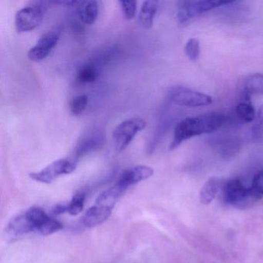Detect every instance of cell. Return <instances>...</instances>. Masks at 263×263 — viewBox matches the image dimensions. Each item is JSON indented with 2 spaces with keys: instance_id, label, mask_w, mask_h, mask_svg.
Here are the masks:
<instances>
[{
  "instance_id": "6da1fadb",
  "label": "cell",
  "mask_w": 263,
  "mask_h": 263,
  "mask_svg": "<svg viewBox=\"0 0 263 263\" xmlns=\"http://www.w3.org/2000/svg\"><path fill=\"white\" fill-rule=\"evenodd\" d=\"M224 121L226 117L218 113L206 114L184 118L175 126L173 140L169 149L175 150L184 141L193 137L213 133L224 124Z\"/></svg>"
},
{
  "instance_id": "7a4b0ae2",
  "label": "cell",
  "mask_w": 263,
  "mask_h": 263,
  "mask_svg": "<svg viewBox=\"0 0 263 263\" xmlns=\"http://www.w3.org/2000/svg\"><path fill=\"white\" fill-rule=\"evenodd\" d=\"M47 218V212L40 207H31L13 218L7 226L10 238H19L30 232L37 233Z\"/></svg>"
},
{
  "instance_id": "3957f363",
  "label": "cell",
  "mask_w": 263,
  "mask_h": 263,
  "mask_svg": "<svg viewBox=\"0 0 263 263\" xmlns=\"http://www.w3.org/2000/svg\"><path fill=\"white\" fill-rule=\"evenodd\" d=\"M50 2L32 1L15 15V27L19 33L33 31L44 21Z\"/></svg>"
},
{
  "instance_id": "277c9868",
  "label": "cell",
  "mask_w": 263,
  "mask_h": 263,
  "mask_svg": "<svg viewBox=\"0 0 263 263\" xmlns=\"http://www.w3.org/2000/svg\"><path fill=\"white\" fill-rule=\"evenodd\" d=\"M221 189L224 201L237 209H248L258 201L250 187H246L238 178H232L226 181Z\"/></svg>"
},
{
  "instance_id": "5b68a950",
  "label": "cell",
  "mask_w": 263,
  "mask_h": 263,
  "mask_svg": "<svg viewBox=\"0 0 263 263\" xmlns=\"http://www.w3.org/2000/svg\"><path fill=\"white\" fill-rule=\"evenodd\" d=\"M235 1H219V0H187L178 3L177 18L181 24H187L207 12L218 7L229 6Z\"/></svg>"
},
{
  "instance_id": "8992f818",
  "label": "cell",
  "mask_w": 263,
  "mask_h": 263,
  "mask_svg": "<svg viewBox=\"0 0 263 263\" xmlns=\"http://www.w3.org/2000/svg\"><path fill=\"white\" fill-rule=\"evenodd\" d=\"M167 98L173 104L187 107H205L213 101L209 95L180 85L170 87L167 92Z\"/></svg>"
},
{
  "instance_id": "52a82bcc",
  "label": "cell",
  "mask_w": 263,
  "mask_h": 263,
  "mask_svg": "<svg viewBox=\"0 0 263 263\" xmlns=\"http://www.w3.org/2000/svg\"><path fill=\"white\" fill-rule=\"evenodd\" d=\"M78 161L73 157L61 158L53 161L39 172H32L30 174V177L33 181L37 182L50 184L62 175L73 173L78 167Z\"/></svg>"
},
{
  "instance_id": "ba28073f",
  "label": "cell",
  "mask_w": 263,
  "mask_h": 263,
  "mask_svg": "<svg viewBox=\"0 0 263 263\" xmlns=\"http://www.w3.org/2000/svg\"><path fill=\"white\" fill-rule=\"evenodd\" d=\"M146 124V121L140 118H130L118 124L113 132L114 144L117 152L125 150L136 135L145 128Z\"/></svg>"
},
{
  "instance_id": "9c48e42d",
  "label": "cell",
  "mask_w": 263,
  "mask_h": 263,
  "mask_svg": "<svg viewBox=\"0 0 263 263\" xmlns=\"http://www.w3.org/2000/svg\"><path fill=\"white\" fill-rule=\"evenodd\" d=\"M106 143V133L100 127L87 130L80 138L73 150V158L78 160L91 152L101 148Z\"/></svg>"
},
{
  "instance_id": "30bf717a",
  "label": "cell",
  "mask_w": 263,
  "mask_h": 263,
  "mask_svg": "<svg viewBox=\"0 0 263 263\" xmlns=\"http://www.w3.org/2000/svg\"><path fill=\"white\" fill-rule=\"evenodd\" d=\"M61 38V33L58 30H49L42 35L27 53L29 60L33 62L44 61L57 47Z\"/></svg>"
},
{
  "instance_id": "8fae6325",
  "label": "cell",
  "mask_w": 263,
  "mask_h": 263,
  "mask_svg": "<svg viewBox=\"0 0 263 263\" xmlns=\"http://www.w3.org/2000/svg\"><path fill=\"white\" fill-rule=\"evenodd\" d=\"M154 175L152 167L147 165H137L125 169L120 175L116 184L126 191L134 184L151 178Z\"/></svg>"
},
{
  "instance_id": "7c38bea8",
  "label": "cell",
  "mask_w": 263,
  "mask_h": 263,
  "mask_svg": "<svg viewBox=\"0 0 263 263\" xmlns=\"http://www.w3.org/2000/svg\"><path fill=\"white\" fill-rule=\"evenodd\" d=\"M112 212L93 204L84 214L82 218V223L85 227L93 228L99 226L106 221L111 215Z\"/></svg>"
},
{
  "instance_id": "4fadbf2b",
  "label": "cell",
  "mask_w": 263,
  "mask_h": 263,
  "mask_svg": "<svg viewBox=\"0 0 263 263\" xmlns=\"http://www.w3.org/2000/svg\"><path fill=\"white\" fill-rule=\"evenodd\" d=\"M77 8H78V16L83 24L86 25H91L95 24L99 13V7L97 1H93V0L81 1Z\"/></svg>"
},
{
  "instance_id": "5bb4252c",
  "label": "cell",
  "mask_w": 263,
  "mask_h": 263,
  "mask_svg": "<svg viewBox=\"0 0 263 263\" xmlns=\"http://www.w3.org/2000/svg\"><path fill=\"white\" fill-rule=\"evenodd\" d=\"M159 3L155 0L144 1L139 13V22L144 28L151 29L158 10Z\"/></svg>"
},
{
  "instance_id": "9a60e30c",
  "label": "cell",
  "mask_w": 263,
  "mask_h": 263,
  "mask_svg": "<svg viewBox=\"0 0 263 263\" xmlns=\"http://www.w3.org/2000/svg\"><path fill=\"white\" fill-rule=\"evenodd\" d=\"M119 55V49L116 46L105 47L97 52L89 61L96 66L100 70L104 66H107Z\"/></svg>"
},
{
  "instance_id": "2e32d148",
  "label": "cell",
  "mask_w": 263,
  "mask_h": 263,
  "mask_svg": "<svg viewBox=\"0 0 263 263\" xmlns=\"http://www.w3.org/2000/svg\"><path fill=\"white\" fill-rule=\"evenodd\" d=\"M222 187L221 181L216 178L208 180L200 191V201L203 204H209L216 197Z\"/></svg>"
},
{
  "instance_id": "e0dca14e",
  "label": "cell",
  "mask_w": 263,
  "mask_h": 263,
  "mask_svg": "<svg viewBox=\"0 0 263 263\" xmlns=\"http://www.w3.org/2000/svg\"><path fill=\"white\" fill-rule=\"evenodd\" d=\"M172 124V118L171 117H163L161 121L158 123L153 136L151 139L150 142L147 144V152L148 154H152L159 144L160 141L164 138V135L168 130L169 127Z\"/></svg>"
},
{
  "instance_id": "ac0fdd59",
  "label": "cell",
  "mask_w": 263,
  "mask_h": 263,
  "mask_svg": "<svg viewBox=\"0 0 263 263\" xmlns=\"http://www.w3.org/2000/svg\"><path fill=\"white\" fill-rule=\"evenodd\" d=\"M244 91L246 97L263 95V73H254L245 79Z\"/></svg>"
},
{
  "instance_id": "d6986e66",
  "label": "cell",
  "mask_w": 263,
  "mask_h": 263,
  "mask_svg": "<svg viewBox=\"0 0 263 263\" xmlns=\"http://www.w3.org/2000/svg\"><path fill=\"white\" fill-rule=\"evenodd\" d=\"M100 71L96 66L88 61L78 70L77 80L80 84H91L99 78Z\"/></svg>"
},
{
  "instance_id": "ffe728a7",
  "label": "cell",
  "mask_w": 263,
  "mask_h": 263,
  "mask_svg": "<svg viewBox=\"0 0 263 263\" xmlns=\"http://www.w3.org/2000/svg\"><path fill=\"white\" fill-rule=\"evenodd\" d=\"M235 110H236L238 118L244 122L251 123L255 121L256 114H255L253 106L249 101H243V102L239 103L236 106Z\"/></svg>"
},
{
  "instance_id": "44dd1931",
  "label": "cell",
  "mask_w": 263,
  "mask_h": 263,
  "mask_svg": "<svg viewBox=\"0 0 263 263\" xmlns=\"http://www.w3.org/2000/svg\"><path fill=\"white\" fill-rule=\"evenodd\" d=\"M251 137L255 142H263V105L257 111L253 125L251 128Z\"/></svg>"
},
{
  "instance_id": "7402d4cb",
  "label": "cell",
  "mask_w": 263,
  "mask_h": 263,
  "mask_svg": "<svg viewBox=\"0 0 263 263\" xmlns=\"http://www.w3.org/2000/svg\"><path fill=\"white\" fill-rule=\"evenodd\" d=\"M88 96L86 95L75 97L70 101V110L72 115L79 116L87 108L88 104Z\"/></svg>"
},
{
  "instance_id": "603a6c76",
  "label": "cell",
  "mask_w": 263,
  "mask_h": 263,
  "mask_svg": "<svg viewBox=\"0 0 263 263\" xmlns=\"http://www.w3.org/2000/svg\"><path fill=\"white\" fill-rule=\"evenodd\" d=\"M84 201H85V194L83 192L77 193L72 198L70 202L67 203L68 210L67 212L70 215H78L84 209Z\"/></svg>"
},
{
  "instance_id": "cb8c5ba5",
  "label": "cell",
  "mask_w": 263,
  "mask_h": 263,
  "mask_svg": "<svg viewBox=\"0 0 263 263\" xmlns=\"http://www.w3.org/2000/svg\"><path fill=\"white\" fill-rule=\"evenodd\" d=\"M184 52L190 61L193 62L198 61L200 56V44L198 40L196 38H191L189 40L184 47Z\"/></svg>"
},
{
  "instance_id": "d4e9b609",
  "label": "cell",
  "mask_w": 263,
  "mask_h": 263,
  "mask_svg": "<svg viewBox=\"0 0 263 263\" xmlns=\"http://www.w3.org/2000/svg\"><path fill=\"white\" fill-rule=\"evenodd\" d=\"M249 187L257 201H259L263 198V170L255 174L252 179V184Z\"/></svg>"
},
{
  "instance_id": "484cf974",
  "label": "cell",
  "mask_w": 263,
  "mask_h": 263,
  "mask_svg": "<svg viewBox=\"0 0 263 263\" xmlns=\"http://www.w3.org/2000/svg\"><path fill=\"white\" fill-rule=\"evenodd\" d=\"M120 7L123 13V16L127 21H132L136 16L137 1H119Z\"/></svg>"
},
{
  "instance_id": "4316f807",
  "label": "cell",
  "mask_w": 263,
  "mask_h": 263,
  "mask_svg": "<svg viewBox=\"0 0 263 263\" xmlns=\"http://www.w3.org/2000/svg\"><path fill=\"white\" fill-rule=\"evenodd\" d=\"M67 210H68L67 203H60L53 208L52 212L54 215H62V214L67 212Z\"/></svg>"
},
{
  "instance_id": "83f0119b",
  "label": "cell",
  "mask_w": 263,
  "mask_h": 263,
  "mask_svg": "<svg viewBox=\"0 0 263 263\" xmlns=\"http://www.w3.org/2000/svg\"><path fill=\"white\" fill-rule=\"evenodd\" d=\"M81 1H57L54 4H60V5L64 6V7H78Z\"/></svg>"
}]
</instances>
